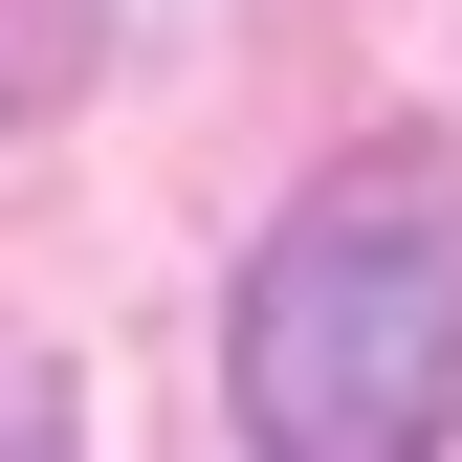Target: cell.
Returning <instances> with one entry per match:
<instances>
[{"mask_svg":"<svg viewBox=\"0 0 462 462\" xmlns=\"http://www.w3.org/2000/svg\"><path fill=\"white\" fill-rule=\"evenodd\" d=\"M220 374L264 462H462V154H330L264 220Z\"/></svg>","mask_w":462,"mask_h":462,"instance_id":"obj_1","label":"cell"},{"mask_svg":"<svg viewBox=\"0 0 462 462\" xmlns=\"http://www.w3.org/2000/svg\"><path fill=\"white\" fill-rule=\"evenodd\" d=\"M67 67H88V0H0V133H23Z\"/></svg>","mask_w":462,"mask_h":462,"instance_id":"obj_2","label":"cell"},{"mask_svg":"<svg viewBox=\"0 0 462 462\" xmlns=\"http://www.w3.org/2000/svg\"><path fill=\"white\" fill-rule=\"evenodd\" d=\"M0 462H67V374L44 353H0Z\"/></svg>","mask_w":462,"mask_h":462,"instance_id":"obj_3","label":"cell"}]
</instances>
